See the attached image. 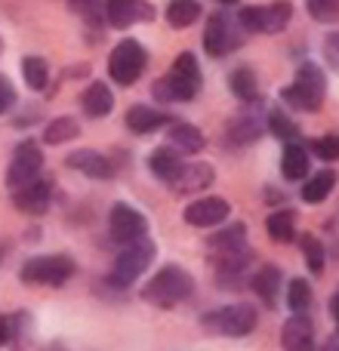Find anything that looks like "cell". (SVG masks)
Wrapping results in <instances>:
<instances>
[{"label":"cell","instance_id":"ac0fdd59","mask_svg":"<svg viewBox=\"0 0 339 351\" xmlns=\"http://www.w3.org/2000/svg\"><path fill=\"white\" fill-rule=\"evenodd\" d=\"M213 179H216V170L200 160V164H182L179 176H176L170 185H173L179 194H200L204 188L213 185Z\"/></svg>","mask_w":339,"mask_h":351},{"label":"cell","instance_id":"603a6c76","mask_svg":"<svg viewBox=\"0 0 339 351\" xmlns=\"http://www.w3.org/2000/svg\"><path fill=\"white\" fill-rule=\"evenodd\" d=\"M281 268L278 265H262L259 271L250 278V287H253V293L262 299L266 305H274V299H278V290H281Z\"/></svg>","mask_w":339,"mask_h":351},{"label":"cell","instance_id":"d590c367","mask_svg":"<svg viewBox=\"0 0 339 351\" xmlns=\"http://www.w3.org/2000/svg\"><path fill=\"white\" fill-rule=\"evenodd\" d=\"M305 10L315 22L324 25H334L339 22V0H305Z\"/></svg>","mask_w":339,"mask_h":351},{"label":"cell","instance_id":"8992f818","mask_svg":"<svg viewBox=\"0 0 339 351\" xmlns=\"http://www.w3.org/2000/svg\"><path fill=\"white\" fill-rule=\"evenodd\" d=\"M145 65H148L145 47H142L139 40H133V37H127V40H121L115 49H111L108 77L115 80V84H121V86H133L136 80L142 77Z\"/></svg>","mask_w":339,"mask_h":351},{"label":"cell","instance_id":"3957f363","mask_svg":"<svg viewBox=\"0 0 339 351\" xmlns=\"http://www.w3.org/2000/svg\"><path fill=\"white\" fill-rule=\"evenodd\" d=\"M324 96H327V77H324V71L315 65V62H305V65L296 71V80L281 90V99H284L290 108L309 111V114L321 108Z\"/></svg>","mask_w":339,"mask_h":351},{"label":"cell","instance_id":"ba28073f","mask_svg":"<svg viewBox=\"0 0 339 351\" xmlns=\"http://www.w3.org/2000/svg\"><path fill=\"white\" fill-rule=\"evenodd\" d=\"M154 253H158V247H154L148 237H142V241L124 247L121 253H117V259H115V268H111V284L115 287H130L139 274H145V268L152 265Z\"/></svg>","mask_w":339,"mask_h":351},{"label":"cell","instance_id":"52a82bcc","mask_svg":"<svg viewBox=\"0 0 339 351\" xmlns=\"http://www.w3.org/2000/svg\"><path fill=\"white\" fill-rule=\"evenodd\" d=\"M293 19V6L287 0H274L266 6H244L237 12V22L244 31H256V34H281Z\"/></svg>","mask_w":339,"mask_h":351},{"label":"cell","instance_id":"4316f807","mask_svg":"<svg viewBox=\"0 0 339 351\" xmlns=\"http://www.w3.org/2000/svg\"><path fill=\"white\" fill-rule=\"evenodd\" d=\"M167 25L176 31L188 28V25H194L200 19V0H170L167 3Z\"/></svg>","mask_w":339,"mask_h":351},{"label":"cell","instance_id":"484cf974","mask_svg":"<svg viewBox=\"0 0 339 351\" xmlns=\"http://www.w3.org/2000/svg\"><path fill=\"white\" fill-rule=\"evenodd\" d=\"M229 86L241 102H259V80H256V71L250 65H241L231 71Z\"/></svg>","mask_w":339,"mask_h":351},{"label":"cell","instance_id":"4fadbf2b","mask_svg":"<svg viewBox=\"0 0 339 351\" xmlns=\"http://www.w3.org/2000/svg\"><path fill=\"white\" fill-rule=\"evenodd\" d=\"M105 19L111 28H133L139 22H152L154 6L148 0H105Z\"/></svg>","mask_w":339,"mask_h":351},{"label":"cell","instance_id":"f1b7e54d","mask_svg":"<svg viewBox=\"0 0 339 351\" xmlns=\"http://www.w3.org/2000/svg\"><path fill=\"white\" fill-rule=\"evenodd\" d=\"M334 188H336V173L334 170H321V173L312 176V179H305L303 200H305V204H321V200L327 197Z\"/></svg>","mask_w":339,"mask_h":351},{"label":"cell","instance_id":"6da1fadb","mask_svg":"<svg viewBox=\"0 0 339 351\" xmlns=\"http://www.w3.org/2000/svg\"><path fill=\"white\" fill-rule=\"evenodd\" d=\"M191 293H194V278L182 265H164L142 287V299L148 305H158V308H176Z\"/></svg>","mask_w":339,"mask_h":351},{"label":"cell","instance_id":"60d3db41","mask_svg":"<svg viewBox=\"0 0 339 351\" xmlns=\"http://www.w3.org/2000/svg\"><path fill=\"white\" fill-rule=\"evenodd\" d=\"M330 311H334V317H336V327H339V290L334 293V299H330Z\"/></svg>","mask_w":339,"mask_h":351},{"label":"cell","instance_id":"e575fe53","mask_svg":"<svg viewBox=\"0 0 339 351\" xmlns=\"http://www.w3.org/2000/svg\"><path fill=\"white\" fill-rule=\"evenodd\" d=\"M71 12H78L90 28H99L105 16V3L102 0H71Z\"/></svg>","mask_w":339,"mask_h":351},{"label":"cell","instance_id":"ab89813d","mask_svg":"<svg viewBox=\"0 0 339 351\" xmlns=\"http://www.w3.org/2000/svg\"><path fill=\"white\" fill-rule=\"evenodd\" d=\"M324 56H327V62L339 71V31H330L327 40H324Z\"/></svg>","mask_w":339,"mask_h":351},{"label":"cell","instance_id":"cb8c5ba5","mask_svg":"<svg viewBox=\"0 0 339 351\" xmlns=\"http://www.w3.org/2000/svg\"><path fill=\"white\" fill-rule=\"evenodd\" d=\"M309 167H312L309 152H305L299 142H290V145L284 148V158H281V173H284V179L287 182L305 179V176H309Z\"/></svg>","mask_w":339,"mask_h":351},{"label":"cell","instance_id":"e0dca14e","mask_svg":"<svg viewBox=\"0 0 339 351\" xmlns=\"http://www.w3.org/2000/svg\"><path fill=\"white\" fill-rule=\"evenodd\" d=\"M207 139L198 127L185 121H170L167 123V148H176V154H198L204 152Z\"/></svg>","mask_w":339,"mask_h":351},{"label":"cell","instance_id":"d4e9b609","mask_svg":"<svg viewBox=\"0 0 339 351\" xmlns=\"http://www.w3.org/2000/svg\"><path fill=\"white\" fill-rule=\"evenodd\" d=\"M148 170H152L154 176H158L161 182H173L176 176H179L182 170V158L173 152V148H167V145H161V148H154L152 154H148Z\"/></svg>","mask_w":339,"mask_h":351},{"label":"cell","instance_id":"1f68e13d","mask_svg":"<svg viewBox=\"0 0 339 351\" xmlns=\"http://www.w3.org/2000/svg\"><path fill=\"white\" fill-rule=\"evenodd\" d=\"M266 127L272 130V136H274V139L287 142V145L299 139V127H296V123H293L290 117H287L281 108H272V111H268V117H266Z\"/></svg>","mask_w":339,"mask_h":351},{"label":"cell","instance_id":"836d02e7","mask_svg":"<svg viewBox=\"0 0 339 351\" xmlns=\"http://www.w3.org/2000/svg\"><path fill=\"white\" fill-rule=\"evenodd\" d=\"M299 247H303V256H305V262H309L312 271L315 274L324 271V262H327V256H324V243L312 234H303L299 237Z\"/></svg>","mask_w":339,"mask_h":351},{"label":"cell","instance_id":"f546056e","mask_svg":"<svg viewBox=\"0 0 339 351\" xmlns=\"http://www.w3.org/2000/svg\"><path fill=\"white\" fill-rule=\"evenodd\" d=\"M78 133H80V123L74 117H53L47 123V130H43V142L47 145H65V142L78 139Z\"/></svg>","mask_w":339,"mask_h":351},{"label":"cell","instance_id":"4dcf8cb0","mask_svg":"<svg viewBox=\"0 0 339 351\" xmlns=\"http://www.w3.org/2000/svg\"><path fill=\"white\" fill-rule=\"evenodd\" d=\"M22 77L28 84V90H43L49 80V65L40 56H25L22 59Z\"/></svg>","mask_w":339,"mask_h":351},{"label":"cell","instance_id":"f35d334b","mask_svg":"<svg viewBox=\"0 0 339 351\" xmlns=\"http://www.w3.org/2000/svg\"><path fill=\"white\" fill-rule=\"evenodd\" d=\"M16 317L19 315H3L0 317V346H10V342L16 339V330H19Z\"/></svg>","mask_w":339,"mask_h":351},{"label":"cell","instance_id":"d6986e66","mask_svg":"<svg viewBox=\"0 0 339 351\" xmlns=\"http://www.w3.org/2000/svg\"><path fill=\"white\" fill-rule=\"evenodd\" d=\"M124 123L130 127V133L136 136H148V133H158L161 127L170 123V114L161 108H152V105H133L124 117Z\"/></svg>","mask_w":339,"mask_h":351},{"label":"cell","instance_id":"8fae6325","mask_svg":"<svg viewBox=\"0 0 339 351\" xmlns=\"http://www.w3.org/2000/svg\"><path fill=\"white\" fill-rule=\"evenodd\" d=\"M43 170V152L34 139L28 142H19L16 152H12V160H10V170H6V185L16 191V188L28 185V182L37 179V173Z\"/></svg>","mask_w":339,"mask_h":351},{"label":"cell","instance_id":"b9f144b4","mask_svg":"<svg viewBox=\"0 0 339 351\" xmlns=\"http://www.w3.org/2000/svg\"><path fill=\"white\" fill-rule=\"evenodd\" d=\"M219 3H225V6H235V3H241V0H219Z\"/></svg>","mask_w":339,"mask_h":351},{"label":"cell","instance_id":"277c9868","mask_svg":"<svg viewBox=\"0 0 339 351\" xmlns=\"http://www.w3.org/2000/svg\"><path fill=\"white\" fill-rule=\"evenodd\" d=\"M256 321H259V315H256V308L250 302L222 305V308H213V311H207V315L200 317V324H204L210 333L229 336V339H241V336L253 333Z\"/></svg>","mask_w":339,"mask_h":351},{"label":"cell","instance_id":"9c48e42d","mask_svg":"<svg viewBox=\"0 0 339 351\" xmlns=\"http://www.w3.org/2000/svg\"><path fill=\"white\" fill-rule=\"evenodd\" d=\"M241 22H235V19L229 16L225 10L213 12L210 19H207V28H204V49L213 56V59H219V56H229L231 49L241 47L244 28H237Z\"/></svg>","mask_w":339,"mask_h":351},{"label":"cell","instance_id":"74e56055","mask_svg":"<svg viewBox=\"0 0 339 351\" xmlns=\"http://www.w3.org/2000/svg\"><path fill=\"white\" fill-rule=\"evenodd\" d=\"M16 102H19L16 86L10 84V77H6V74H0V114H6V111H10Z\"/></svg>","mask_w":339,"mask_h":351},{"label":"cell","instance_id":"5b68a950","mask_svg":"<svg viewBox=\"0 0 339 351\" xmlns=\"http://www.w3.org/2000/svg\"><path fill=\"white\" fill-rule=\"evenodd\" d=\"M78 274L71 256H31L22 265L19 278L22 284H43V287H62Z\"/></svg>","mask_w":339,"mask_h":351},{"label":"cell","instance_id":"7402d4cb","mask_svg":"<svg viewBox=\"0 0 339 351\" xmlns=\"http://www.w3.org/2000/svg\"><path fill=\"white\" fill-rule=\"evenodd\" d=\"M80 108H84V114L93 117V121H99V117H108L111 108H115V93H111V86H105L102 80L90 84L84 90V96H80Z\"/></svg>","mask_w":339,"mask_h":351},{"label":"cell","instance_id":"7bdbcfd3","mask_svg":"<svg viewBox=\"0 0 339 351\" xmlns=\"http://www.w3.org/2000/svg\"><path fill=\"white\" fill-rule=\"evenodd\" d=\"M0 53H3V37H0Z\"/></svg>","mask_w":339,"mask_h":351},{"label":"cell","instance_id":"8d00e7d4","mask_svg":"<svg viewBox=\"0 0 339 351\" xmlns=\"http://www.w3.org/2000/svg\"><path fill=\"white\" fill-rule=\"evenodd\" d=\"M312 152L321 160H336L339 158V136H324V139L312 142Z\"/></svg>","mask_w":339,"mask_h":351},{"label":"cell","instance_id":"9a60e30c","mask_svg":"<svg viewBox=\"0 0 339 351\" xmlns=\"http://www.w3.org/2000/svg\"><path fill=\"white\" fill-rule=\"evenodd\" d=\"M12 204H16L19 213H28V216H43V213L49 210V204H53V185H49L47 179H40L37 176L34 182H28V185L16 188L12 191Z\"/></svg>","mask_w":339,"mask_h":351},{"label":"cell","instance_id":"ffe728a7","mask_svg":"<svg viewBox=\"0 0 339 351\" xmlns=\"http://www.w3.org/2000/svg\"><path fill=\"white\" fill-rule=\"evenodd\" d=\"M284 351H315V327L305 315H293L281 333Z\"/></svg>","mask_w":339,"mask_h":351},{"label":"cell","instance_id":"5bb4252c","mask_svg":"<svg viewBox=\"0 0 339 351\" xmlns=\"http://www.w3.org/2000/svg\"><path fill=\"white\" fill-rule=\"evenodd\" d=\"M231 213V204L225 197H198L185 206V222L194 228H213V225H222Z\"/></svg>","mask_w":339,"mask_h":351},{"label":"cell","instance_id":"30bf717a","mask_svg":"<svg viewBox=\"0 0 339 351\" xmlns=\"http://www.w3.org/2000/svg\"><path fill=\"white\" fill-rule=\"evenodd\" d=\"M148 231V219L142 216L136 206L130 204H115L108 213V237L121 247H130V243L142 241Z\"/></svg>","mask_w":339,"mask_h":351},{"label":"cell","instance_id":"7a4b0ae2","mask_svg":"<svg viewBox=\"0 0 339 351\" xmlns=\"http://www.w3.org/2000/svg\"><path fill=\"white\" fill-rule=\"evenodd\" d=\"M200 90V65L194 53H179L167 77L154 84V96L164 102H191Z\"/></svg>","mask_w":339,"mask_h":351},{"label":"cell","instance_id":"d6a6232c","mask_svg":"<svg viewBox=\"0 0 339 351\" xmlns=\"http://www.w3.org/2000/svg\"><path fill=\"white\" fill-rule=\"evenodd\" d=\"M287 305L293 308V315H305V308L312 305V287H309V280H303V278L290 280V287H287Z\"/></svg>","mask_w":339,"mask_h":351},{"label":"cell","instance_id":"44dd1931","mask_svg":"<svg viewBox=\"0 0 339 351\" xmlns=\"http://www.w3.org/2000/svg\"><path fill=\"white\" fill-rule=\"evenodd\" d=\"M207 247L213 250V256H229V253H244L247 250V228L244 222H231L222 231L207 237Z\"/></svg>","mask_w":339,"mask_h":351},{"label":"cell","instance_id":"2e32d148","mask_svg":"<svg viewBox=\"0 0 339 351\" xmlns=\"http://www.w3.org/2000/svg\"><path fill=\"white\" fill-rule=\"evenodd\" d=\"M65 164L71 167V170L90 176V179H111V176H115L111 160L105 158L102 152H96V148H78V152H71L65 158Z\"/></svg>","mask_w":339,"mask_h":351},{"label":"cell","instance_id":"7c38bea8","mask_svg":"<svg viewBox=\"0 0 339 351\" xmlns=\"http://www.w3.org/2000/svg\"><path fill=\"white\" fill-rule=\"evenodd\" d=\"M262 133H266V121H262V114H259V102H247V108L237 111V114L225 123V142H229L231 148L253 145Z\"/></svg>","mask_w":339,"mask_h":351},{"label":"cell","instance_id":"83f0119b","mask_svg":"<svg viewBox=\"0 0 339 351\" xmlns=\"http://www.w3.org/2000/svg\"><path fill=\"white\" fill-rule=\"evenodd\" d=\"M266 231L272 241L278 243H290L296 237V213L293 210H274L272 216L266 219Z\"/></svg>","mask_w":339,"mask_h":351}]
</instances>
